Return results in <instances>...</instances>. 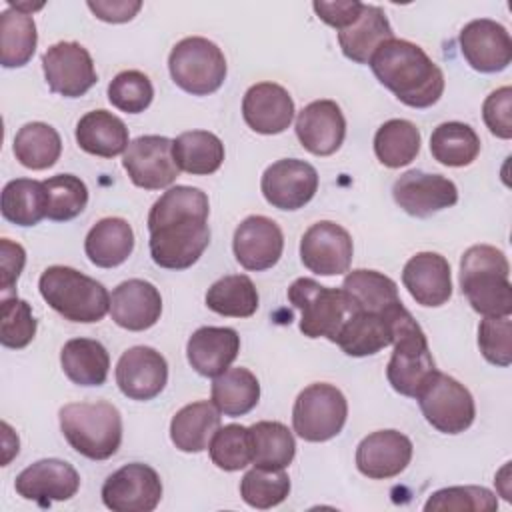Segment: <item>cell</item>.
Returning a JSON list of instances; mask_svg holds the SVG:
<instances>
[{
  "label": "cell",
  "mask_w": 512,
  "mask_h": 512,
  "mask_svg": "<svg viewBox=\"0 0 512 512\" xmlns=\"http://www.w3.org/2000/svg\"><path fill=\"white\" fill-rule=\"evenodd\" d=\"M18 496L24 500L50 506L58 500H70L80 488L76 468L60 458H44L26 466L14 482Z\"/></svg>",
  "instance_id": "cell-18"
},
{
  "label": "cell",
  "mask_w": 512,
  "mask_h": 512,
  "mask_svg": "<svg viewBox=\"0 0 512 512\" xmlns=\"http://www.w3.org/2000/svg\"><path fill=\"white\" fill-rule=\"evenodd\" d=\"M232 250L236 260L246 270L272 268L284 250V234L268 216H248L234 230Z\"/></svg>",
  "instance_id": "cell-20"
},
{
  "label": "cell",
  "mask_w": 512,
  "mask_h": 512,
  "mask_svg": "<svg viewBox=\"0 0 512 512\" xmlns=\"http://www.w3.org/2000/svg\"><path fill=\"white\" fill-rule=\"evenodd\" d=\"M168 70L176 86L192 96H208L226 80V58L208 38L188 36L176 42L168 56Z\"/></svg>",
  "instance_id": "cell-7"
},
{
  "label": "cell",
  "mask_w": 512,
  "mask_h": 512,
  "mask_svg": "<svg viewBox=\"0 0 512 512\" xmlns=\"http://www.w3.org/2000/svg\"><path fill=\"white\" fill-rule=\"evenodd\" d=\"M220 428V410L208 402H192L180 408L170 422V440L182 452H202Z\"/></svg>",
  "instance_id": "cell-29"
},
{
  "label": "cell",
  "mask_w": 512,
  "mask_h": 512,
  "mask_svg": "<svg viewBox=\"0 0 512 512\" xmlns=\"http://www.w3.org/2000/svg\"><path fill=\"white\" fill-rule=\"evenodd\" d=\"M154 98L150 78L140 70H124L108 84V100L114 108L126 114L144 112Z\"/></svg>",
  "instance_id": "cell-46"
},
{
  "label": "cell",
  "mask_w": 512,
  "mask_h": 512,
  "mask_svg": "<svg viewBox=\"0 0 512 512\" xmlns=\"http://www.w3.org/2000/svg\"><path fill=\"white\" fill-rule=\"evenodd\" d=\"M426 422L442 434H460L468 430L476 416L470 390L456 378L434 372L416 396Z\"/></svg>",
  "instance_id": "cell-10"
},
{
  "label": "cell",
  "mask_w": 512,
  "mask_h": 512,
  "mask_svg": "<svg viewBox=\"0 0 512 512\" xmlns=\"http://www.w3.org/2000/svg\"><path fill=\"white\" fill-rule=\"evenodd\" d=\"M498 508L496 496L484 486H450L436 490L424 504V510L456 512H492Z\"/></svg>",
  "instance_id": "cell-48"
},
{
  "label": "cell",
  "mask_w": 512,
  "mask_h": 512,
  "mask_svg": "<svg viewBox=\"0 0 512 512\" xmlns=\"http://www.w3.org/2000/svg\"><path fill=\"white\" fill-rule=\"evenodd\" d=\"M390 38H394L392 26L384 10L374 4H364L360 16L338 32L342 54L356 64H368L378 46Z\"/></svg>",
  "instance_id": "cell-28"
},
{
  "label": "cell",
  "mask_w": 512,
  "mask_h": 512,
  "mask_svg": "<svg viewBox=\"0 0 512 512\" xmlns=\"http://www.w3.org/2000/svg\"><path fill=\"white\" fill-rule=\"evenodd\" d=\"M212 462L226 472L242 470L250 464L248 428L242 424H226L218 428L208 444Z\"/></svg>",
  "instance_id": "cell-45"
},
{
  "label": "cell",
  "mask_w": 512,
  "mask_h": 512,
  "mask_svg": "<svg viewBox=\"0 0 512 512\" xmlns=\"http://www.w3.org/2000/svg\"><path fill=\"white\" fill-rule=\"evenodd\" d=\"M36 336V318L26 300L12 296L4 298L0 306V342L6 348L20 350Z\"/></svg>",
  "instance_id": "cell-47"
},
{
  "label": "cell",
  "mask_w": 512,
  "mask_h": 512,
  "mask_svg": "<svg viewBox=\"0 0 512 512\" xmlns=\"http://www.w3.org/2000/svg\"><path fill=\"white\" fill-rule=\"evenodd\" d=\"M482 118L488 130L502 140L512 138V88L502 86L486 96L482 104Z\"/></svg>",
  "instance_id": "cell-50"
},
{
  "label": "cell",
  "mask_w": 512,
  "mask_h": 512,
  "mask_svg": "<svg viewBox=\"0 0 512 512\" xmlns=\"http://www.w3.org/2000/svg\"><path fill=\"white\" fill-rule=\"evenodd\" d=\"M166 382V358L150 346L128 348L116 364V384L120 392L130 400H152L164 390Z\"/></svg>",
  "instance_id": "cell-19"
},
{
  "label": "cell",
  "mask_w": 512,
  "mask_h": 512,
  "mask_svg": "<svg viewBox=\"0 0 512 512\" xmlns=\"http://www.w3.org/2000/svg\"><path fill=\"white\" fill-rule=\"evenodd\" d=\"M60 430L68 444L90 460H106L122 442V416L106 400L72 402L60 408Z\"/></svg>",
  "instance_id": "cell-4"
},
{
  "label": "cell",
  "mask_w": 512,
  "mask_h": 512,
  "mask_svg": "<svg viewBox=\"0 0 512 512\" xmlns=\"http://www.w3.org/2000/svg\"><path fill=\"white\" fill-rule=\"evenodd\" d=\"M60 364L68 380L78 386H102L108 376L110 356L102 342L72 338L62 346Z\"/></svg>",
  "instance_id": "cell-33"
},
{
  "label": "cell",
  "mask_w": 512,
  "mask_h": 512,
  "mask_svg": "<svg viewBox=\"0 0 512 512\" xmlns=\"http://www.w3.org/2000/svg\"><path fill=\"white\" fill-rule=\"evenodd\" d=\"M348 402L344 394L326 382L306 386L292 408L294 432L306 442H326L338 436L346 424Z\"/></svg>",
  "instance_id": "cell-9"
},
{
  "label": "cell",
  "mask_w": 512,
  "mask_h": 512,
  "mask_svg": "<svg viewBox=\"0 0 512 512\" xmlns=\"http://www.w3.org/2000/svg\"><path fill=\"white\" fill-rule=\"evenodd\" d=\"M392 346L394 352L386 366V378L398 394L416 398L436 372V364L432 360L424 330L408 310L398 320Z\"/></svg>",
  "instance_id": "cell-6"
},
{
  "label": "cell",
  "mask_w": 512,
  "mask_h": 512,
  "mask_svg": "<svg viewBox=\"0 0 512 512\" xmlns=\"http://www.w3.org/2000/svg\"><path fill=\"white\" fill-rule=\"evenodd\" d=\"M290 494V478L284 470L252 468L240 480V496L252 508H272Z\"/></svg>",
  "instance_id": "cell-44"
},
{
  "label": "cell",
  "mask_w": 512,
  "mask_h": 512,
  "mask_svg": "<svg viewBox=\"0 0 512 512\" xmlns=\"http://www.w3.org/2000/svg\"><path fill=\"white\" fill-rule=\"evenodd\" d=\"M402 284L416 304L426 308L442 306L452 296L450 264L438 252H418L404 264Z\"/></svg>",
  "instance_id": "cell-26"
},
{
  "label": "cell",
  "mask_w": 512,
  "mask_h": 512,
  "mask_svg": "<svg viewBox=\"0 0 512 512\" xmlns=\"http://www.w3.org/2000/svg\"><path fill=\"white\" fill-rule=\"evenodd\" d=\"M46 190V218L54 222H68L76 218L88 204V188L84 180L74 174H56L44 180Z\"/></svg>",
  "instance_id": "cell-43"
},
{
  "label": "cell",
  "mask_w": 512,
  "mask_h": 512,
  "mask_svg": "<svg viewBox=\"0 0 512 512\" xmlns=\"http://www.w3.org/2000/svg\"><path fill=\"white\" fill-rule=\"evenodd\" d=\"M46 204L44 182L16 178L2 188V216L16 226H36L46 216Z\"/></svg>",
  "instance_id": "cell-40"
},
{
  "label": "cell",
  "mask_w": 512,
  "mask_h": 512,
  "mask_svg": "<svg viewBox=\"0 0 512 512\" xmlns=\"http://www.w3.org/2000/svg\"><path fill=\"white\" fill-rule=\"evenodd\" d=\"M460 52L464 60L482 74H494L508 68L512 60V40L508 30L490 18L468 22L460 32Z\"/></svg>",
  "instance_id": "cell-17"
},
{
  "label": "cell",
  "mask_w": 512,
  "mask_h": 512,
  "mask_svg": "<svg viewBox=\"0 0 512 512\" xmlns=\"http://www.w3.org/2000/svg\"><path fill=\"white\" fill-rule=\"evenodd\" d=\"M208 196L194 186L168 188L148 214V248L154 264L186 270L210 244Z\"/></svg>",
  "instance_id": "cell-1"
},
{
  "label": "cell",
  "mask_w": 512,
  "mask_h": 512,
  "mask_svg": "<svg viewBox=\"0 0 512 512\" xmlns=\"http://www.w3.org/2000/svg\"><path fill=\"white\" fill-rule=\"evenodd\" d=\"M244 122L258 134H280L294 118V100L276 82H258L242 98Z\"/></svg>",
  "instance_id": "cell-25"
},
{
  "label": "cell",
  "mask_w": 512,
  "mask_h": 512,
  "mask_svg": "<svg viewBox=\"0 0 512 512\" xmlns=\"http://www.w3.org/2000/svg\"><path fill=\"white\" fill-rule=\"evenodd\" d=\"M206 306L220 316L248 318L258 310V292L246 274H230L208 288Z\"/></svg>",
  "instance_id": "cell-42"
},
{
  "label": "cell",
  "mask_w": 512,
  "mask_h": 512,
  "mask_svg": "<svg viewBox=\"0 0 512 512\" xmlns=\"http://www.w3.org/2000/svg\"><path fill=\"white\" fill-rule=\"evenodd\" d=\"M26 264V252L18 242L8 238L0 240V290L8 292Z\"/></svg>",
  "instance_id": "cell-52"
},
{
  "label": "cell",
  "mask_w": 512,
  "mask_h": 512,
  "mask_svg": "<svg viewBox=\"0 0 512 512\" xmlns=\"http://www.w3.org/2000/svg\"><path fill=\"white\" fill-rule=\"evenodd\" d=\"M430 152L434 160L450 168H462L480 154V138L464 122H442L432 130Z\"/></svg>",
  "instance_id": "cell-39"
},
{
  "label": "cell",
  "mask_w": 512,
  "mask_h": 512,
  "mask_svg": "<svg viewBox=\"0 0 512 512\" xmlns=\"http://www.w3.org/2000/svg\"><path fill=\"white\" fill-rule=\"evenodd\" d=\"M394 202L410 216L428 218L458 202L456 184L440 174L422 170L404 172L392 186Z\"/></svg>",
  "instance_id": "cell-16"
},
{
  "label": "cell",
  "mask_w": 512,
  "mask_h": 512,
  "mask_svg": "<svg viewBox=\"0 0 512 512\" xmlns=\"http://www.w3.org/2000/svg\"><path fill=\"white\" fill-rule=\"evenodd\" d=\"M38 42L32 14L18 8H6L0 14V64L20 68L30 62Z\"/></svg>",
  "instance_id": "cell-37"
},
{
  "label": "cell",
  "mask_w": 512,
  "mask_h": 512,
  "mask_svg": "<svg viewBox=\"0 0 512 512\" xmlns=\"http://www.w3.org/2000/svg\"><path fill=\"white\" fill-rule=\"evenodd\" d=\"M378 82L410 108H430L444 92V74L438 64L414 42L390 38L370 58Z\"/></svg>",
  "instance_id": "cell-2"
},
{
  "label": "cell",
  "mask_w": 512,
  "mask_h": 512,
  "mask_svg": "<svg viewBox=\"0 0 512 512\" xmlns=\"http://www.w3.org/2000/svg\"><path fill=\"white\" fill-rule=\"evenodd\" d=\"M404 304H396L386 314L372 312H350L344 320L334 344L342 348L344 354L362 358L380 352L394 342V322Z\"/></svg>",
  "instance_id": "cell-23"
},
{
  "label": "cell",
  "mask_w": 512,
  "mask_h": 512,
  "mask_svg": "<svg viewBox=\"0 0 512 512\" xmlns=\"http://www.w3.org/2000/svg\"><path fill=\"white\" fill-rule=\"evenodd\" d=\"M122 166L132 184L144 190L168 188L180 174L172 154V140L158 134L134 138L124 152Z\"/></svg>",
  "instance_id": "cell-12"
},
{
  "label": "cell",
  "mask_w": 512,
  "mask_h": 512,
  "mask_svg": "<svg viewBox=\"0 0 512 512\" xmlns=\"http://www.w3.org/2000/svg\"><path fill=\"white\" fill-rule=\"evenodd\" d=\"M420 152V130L410 120L392 118L374 134V154L386 168L410 164Z\"/></svg>",
  "instance_id": "cell-41"
},
{
  "label": "cell",
  "mask_w": 512,
  "mask_h": 512,
  "mask_svg": "<svg viewBox=\"0 0 512 512\" xmlns=\"http://www.w3.org/2000/svg\"><path fill=\"white\" fill-rule=\"evenodd\" d=\"M260 190L270 206L278 210H298L314 198L318 172L304 160L284 158L264 170Z\"/></svg>",
  "instance_id": "cell-15"
},
{
  "label": "cell",
  "mask_w": 512,
  "mask_h": 512,
  "mask_svg": "<svg viewBox=\"0 0 512 512\" xmlns=\"http://www.w3.org/2000/svg\"><path fill=\"white\" fill-rule=\"evenodd\" d=\"M510 264L502 250L490 244L470 246L460 260V288L472 310L482 316L512 314Z\"/></svg>",
  "instance_id": "cell-3"
},
{
  "label": "cell",
  "mask_w": 512,
  "mask_h": 512,
  "mask_svg": "<svg viewBox=\"0 0 512 512\" xmlns=\"http://www.w3.org/2000/svg\"><path fill=\"white\" fill-rule=\"evenodd\" d=\"M342 290L352 312L386 314L390 308L400 304L396 282L376 270L358 268L348 272L342 282Z\"/></svg>",
  "instance_id": "cell-32"
},
{
  "label": "cell",
  "mask_w": 512,
  "mask_h": 512,
  "mask_svg": "<svg viewBox=\"0 0 512 512\" xmlns=\"http://www.w3.org/2000/svg\"><path fill=\"white\" fill-rule=\"evenodd\" d=\"M88 8L102 22L122 24V22H130L138 14V10L142 8V2L140 0H96V2L90 0Z\"/></svg>",
  "instance_id": "cell-53"
},
{
  "label": "cell",
  "mask_w": 512,
  "mask_h": 512,
  "mask_svg": "<svg viewBox=\"0 0 512 512\" xmlns=\"http://www.w3.org/2000/svg\"><path fill=\"white\" fill-rule=\"evenodd\" d=\"M288 300L302 312L300 332L308 338L334 342L352 312L342 288H328L312 278H296L288 288Z\"/></svg>",
  "instance_id": "cell-8"
},
{
  "label": "cell",
  "mask_w": 512,
  "mask_h": 512,
  "mask_svg": "<svg viewBox=\"0 0 512 512\" xmlns=\"http://www.w3.org/2000/svg\"><path fill=\"white\" fill-rule=\"evenodd\" d=\"M44 302L70 322H98L110 310L108 290L70 266H48L38 280Z\"/></svg>",
  "instance_id": "cell-5"
},
{
  "label": "cell",
  "mask_w": 512,
  "mask_h": 512,
  "mask_svg": "<svg viewBox=\"0 0 512 512\" xmlns=\"http://www.w3.org/2000/svg\"><path fill=\"white\" fill-rule=\"evenodd\" d=\"M174 162L182 172L206 176L216 172L224 162L222 140L208 130H188L172 140Z\"/></svg>",
  "instance_id": "cell-35"
},
{
  "label": "cell",
  "mask_w": 512,
  "mask_h": 512,
  "mask_svg": "<svg viewBox=\"0 0 512 512\" xmlns=\"http://www.w3.org/2000/svg\"><path fill=\"white\" fill-rule=\"evenodd\" d=\"M134 250V232L124 218L98 220L84 240L88 260L98 268H116Z\"/></svg>",
  "instance_id": "cell-31"
},
{
  "label": "cell",
  "mask_w": 512,
  "mask_h": 512,
  "mask_svg": "<svg viewBox=\"0 0 512 512\" xmlns=\"http://www.w3.org/2000/svg\"><path fill=\"white\" fill-rule=\"evenodd\" d=\"M250 462L256 468L284 470L296 454V442L288 426L282 422L262 420L248 428Z\"/></svg>",
  "instance_id": "cell-34"
},
{
  "label": "cell",
  "mask_w": 512,
  "mask_h": 512,
  "mask_svg": "<svg viewBox=\"0 0 512 512\" xmlns=\"http://www.w3.org/2000/svg\"><path fill=\"white\" fill-rule=\"evenodd\" d=\"M354 254L352 236L332 220L312 224L300 240L302 264L320 276H338L348 272Z\"/></svg>",
  "instance_id": "cell-14"
},
{
  "label": "cell",
  "mask_w": 512,
  "mask_h": 512,
  "mask_svg": "<svg viewBox=\"0 0 512 512\" xmlns=\"http://www.w3.org/2000/svg\"><path fill=\"white\" fill-rule=\"evenodd\" d=\"M160 498V476L142 462L124 464L102 484V502L114 512H152Z\"/></svg>",
  "instance_id": "cell-11"
},
{
  "label": "cell",
  "mask_w": 512,
  "mask_h": 512,
  "mask_svg": "<svg viewBox=\"0 0 512 512\" xmlns=\"http://www.w3.org/2000/svg\"><path fill=\"white\" fill-rule=\"evenodd\" d=\"M78 146L100 158H114L128 148L126 124L108 110L86 112L76 124Z\"/></svg>",
  "instance_id": "cell-30"
},
{
  "label": "cell",
  "mask_w": 512,
  "mask_h": 512,
  "mask_svg": "<svg viewBox=\"0 0 512 512\" xmlns=\"http://www.w3.org/2000/svg\"><path fill=\"white\" fill-rule=\"evenodd\" d=\"M44 78L52 92L66 98L84 96L98 80L90 52L78 42H56L42 54Z\"/></svg>",
  "instance_id": "cell-13"
},
{
  "label": "cell",
  "mask_w": 512,
  "mask_h": 512,
  "mask_svg": "<svg viewBox=\"0 0 512 512\" xmlns=\"http://www.w3.org/2000/svg\"><path fill=\"white\" fill-rule=\"evenodd\" d=\"M162 314V296L158 288L146 280L130 278L112 290L110 316L130 332L152 328Z\"/></svg>",
  "instance_id": "cell-24"
},
{
  "label": "cell",
  "mask_w": 512,
  "mask_h": 512,
  "mask_svg": "<svg viewBox=\"0 0 512 512\" xmlns=\"http://www.w3.org/2000/svg\"><path fill=\"white\" fill-rule=\"evenodd\" d=\"M210 400L224 416H244L260 400L258 378L248 368H228L214 376Z\"/></svg>",
  "instance_id": "cell-36"
},
{
  "label": "cell",
  "mask_w": 512,
  "mask_h": 512,
  "mask_svg": "<svg viewBox=\"0 0 512 512\" xmlns=\"http://www.w3.org/2000/svg\"><path fill=\"white\" fill-rule=\"evenodd\" d=\"M412 460V442L398 430H376L360 440L356 468L372 480H388L406 470Z\"/></svg>",
  "instance_id": "cell-21"
},
{
  "label": "cell",
  "mask_w": 512,
  "mask_h": 512,
  "mask_svg": "<svg viewBox=\"0 0 512 512\" xmlns=\"http://www.w3.org/2000/svg\"><path fill=\"white\" fill-rule=\"evenodd\" d=\"M240 352V336L228 326H202L186 344L190 366L200 374L214 378L230 368Z\"/></svg>",
  "instance_id": "cell-27"
},
{
  "label": "cell",
  "mask_w": 512,
  "mask_h": 512,
  "mask_svg": "<svg viewBox=\"0 0 512 512\" xmlns=\"http://www.w3.org/2000/svg\"><path fill=\"white\" fill-rule=\"evenodd\" d=\"M62 140L46 122H28L14 136V156L30 170H46L58 162Z\"/></svg>",
  "instance_id": "cell-38"
},
{
  "label": "cell",
  "mask_w": 512,
  "mask_h": 512,
  "mask_svg": "<svg viewBox=\"0 0 512 512\" xmlns=\"http://www.w3.org/2000/svg\"><path fill=\"white\" fill-rule=\"evenodd\" d=\"M364 2L358 0H336V2H314L312 8L322 22L336 28L338 32L348 28L362 12Z\"/></svg>",
  "instance_id": "cell-51"
},
{
  "label": "cell",
  "mask_w": 512,
  "mask_h": 512,
  "mask_svg": "<svg viewBox=\"0 0 512 512\" xmlns=\"http://www.w3.org/2000/svg\"><path fill=\"white\" fill-rule=\"evenodd\" d=\"M296 136L316 156L334 154L346 136V120L334 100H314L298 112Z\"/></svg>",
  "instance_id": "cell-22"
},
{
  "label": "cell",
  "mask_w": 512,
  "mask_h": 512,
  "mask_svg": "<svg viewBox=\"0 0 512 512\" xmlns=\"http://www.w3.org/2000/svg\"><path fill=\"white\" fill-rule=\"evenodd\" d=\"M478 346L482 356L494 366L512 362V320L510 316H484L478 326Z\"/></svg>",
  "instance_id": "cell-49"
}]
</instances>
